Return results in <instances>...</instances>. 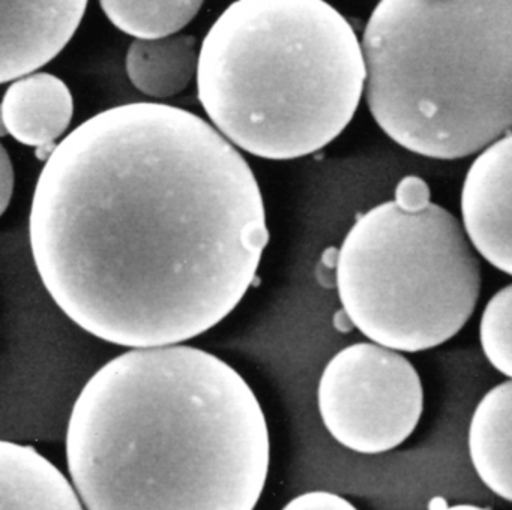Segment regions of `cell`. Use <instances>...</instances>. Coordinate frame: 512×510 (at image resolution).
Instances as JSON below:
<instances>
[{
  "label": "cell",
  "instance_id": "obj_2",
  "mask_svg": "<svg viewBox=\"0 0 512 510\" xmlns=\"http://www.w3.org/2000/svg\"><path fill=\"white\" fill-rule=\"evenodd\" d=\"M271 461L262 405L220 357L136 348L83 387L67 462L88 510H254Z\"/></svg>",
  "mask_w": 512,
  "mask_h": 510
},
{
  "label": "cell",
  "instance_id": "obj_7",
  "mask_svg": "<svg viewBox=\"0 0 512 510\" xmlns=\"http://www.w3.org/2000/svg\"><path fill=\"white\" fill-rule=\"evenodd\" d=\"M464 231L473 248L512 276V134L479 153L461 189Z\"/></svg>",
  "mask_w": 512,
  "mask_h": 510
},
{
  "label": "cell",
  "instance_id": "obj_12",
  "mask_svg": "<svg viewBox=\"0 0 512 510\" xmlns=\"http://www.w3.org/2000/svg\"><path fill=\"white\" fill-rule=\"evenodd\" d=\"M200 50L193 35L157 41H134L128 48L127 74L133 86L151 98L166 99L184 92L197 78Z\"/></svg>",
  "mask_w": 512,
  "mask_h": 510
},
{
  "label": "cell",
  "instance_id": "obj_10",
  "mask_svg": "<svg viewBox=\"0 0 512 510\" xmlns=\"http://www.w3.org/2000/svg\"><path fill=\"white\" fill-rule=\"evenodd\" d=\"M2 510H85L55 464L28 444L0 443Z\"/></svg>",
  "mask_w": 512,
  "mask_h": 510
},
{
  "label": "cell",
  "instance_id": "obj_13",
  "mask_svg": "<svg viewBox=\"0 0 512 510\" xmlns=\"http://www.w3.org/2000/svg\"><path fill=\"white\" fill-rule=\"evenodd\" d=\"M107 18L128 35L140 41H157L178 35L194 20L203 2H113L100 3Z\"/></svg>",
  "mask_w": 512,
  "mask_h": 510
},
{
  "label": "cell",
  "instance_id": "obj_8",
  "mask_svg": "<svg viewBox=\"0 0 512 510\" xmlns=\"http://www.w3.org/2000/svg\"><path fill=\"white\" fill-rule=\"evenodd\" d=\"M88 2H0V83L17 81L55 59L82 23Z\"/></svg>",
  "mask_w": 512,
  "mask_h": 510
},
{
  "label": "cell",
  "instance_id": "obj_11",
  "mask_svg": "<svg viewBox=\"0 0 512 510\" xmlns=\"http://www.w3.org/2000/svg\"><path fill=\"white\" fill-rule=\"evenodd\" d=\"M467 447L481 482L512 503V380L482 396L470 417Z\"/></svg>",
  "mask_w": 512,
  "mask_h": 510
},
{
  "label": "cell",
  "instance_id": "obj_16",
  "mask_svg": "<svg viewBox=\"0 0 512 510\" xmlns=\"http://www.w3.org/2000/svg\"><path fill=\"white\" fill-rule=\"evenodd\" d=\"M394 201L401 209L409 210V212L425 209L431 203L430 188L421 177H404L395 189Z\"/></svg>",
  "mask_w": 512,
  "mask_h": 510
},
{
  "label": "cell",
  "instance_id": "obj_1",
  "mask_svg": "<svg viewBox=\"0 0 512 510\" xmlns=\"http://www.w3.org/2000/svg\"><path fill=\"white\" fill-rule=\"evenodd\" d=\"M29 239L61 311L136 350L221 323L253 284L269 231L256 176L226 137L190 111L133 102L53 149Z\"/></svg>",
  "mask_w": 512,
  "mask_h": 510
},
{
  "label": "cell",
  "instance_id": "obj_5",
  "mask_svg": "<svg viewBox=\"0 0 512 510\" xmlns=\"http://www.w3.org/2000/svg\"><path fill=\"white\" fill-rule=\"evenodd\" d=\"M347 320L403 353L439 347L472 317L481 266L466 231L439 204L409 212L386 201L356 218L335 264Z\"/></svg>",
  "mask_w": 512,
  "mask_h": 510
},
{
  "label": "cell",
  "instance_id": "obj_3",
  "mask_svg": "<svg viewBox=\"0 0 512 510\" xmlns=\"http://www.w3.org/2000/svg\"><path fill=\"white\" fill-rule=\"evenodd\" d=\"M364 51L322 0H239L200 47L197 92L218 132L259 158L328 146L358 110Z\"/></svg>",
  "mask_w": 512,
  "mask_h": 510
},
{
  "label": "cell",
  "instance_id": "obj_17",
  "mask_svg": "<svg viewBox=\"0 0 512 510\" xmlns=\"http://www.w3.org/2000/svg\"><path fill=\"white\" fill-rule=\"evenodd\" d=\"M0 198H2V213L7 210L10 204L14 188V170L5 147H2V167H0Z\"/></svg>",
  "mask_w": 512,
  "mask_h": 510
},
{
  "label": "cell",
  "instance_id": "obj_4",
  "mask_svg": "<svg viewBox=\"0 0 512 510\" xmlns=\"http://www.w3.org/2000/svg\"><path fill=\"white\" fill-rule=\"evenodd\" d=\"M362 51L371 114L409 152L452 161L512 131V0H382Z\"/></svg>",
  "mask_w": 512,
  "mask_h": 510
},
{
  "label": "cell",
  "instance_id": "obj_18",
  "mask_svg": "<svg viewBox=\"0 0 512 510\" xmlns=\"http://www.w3.org/2000/svg\"><path fill=\"white\" fill-rule=\"evenodd\" d=\"M430 510H490L485 507L475 506V504H451L449 506L443 498H434L430 504Z\"/></svg>",
  "mask_w": 512,
  "mask_h": 510
},
{
  "label": "cell",
  "instance_id": "obj_14",
  "mask_svg": "<svg viewBox=\"0 0 512 510\" xmlns=\"http://www.w3.org/2000/svg\"><path fill=\"white\" fill-rule=\"evenodd\" d=\"M479 341L490 365L512 380V284L488 300L479 323Z\"/></svg>",
  "mask_w": 512,
  "mask_h": 510
},
{
  "label": "cell",
  "instance_id": "obj_6",
  "mask_svg": "<svg viewBox=\"0 0 512 510\" xmlns=\"http://www.w3.org/2000/svg\"><path fill=\"white\" fill-rule=\"evenodd\" d=\"M320 417L346 449L389 452L418 426L424 389L415 366L398 351L358 342L338 351L317 387Z\"/></svg>",
  "mask_w": 512,
  "mask_h": 510
},
{
  "label": "cell",
  "instance_id": "obj_15",
  "mask_svg": "<svg viewBox=\"0 0 512 510\" xmlns=\"http://www.w3.org/2000/svg\"><path fill=\"white\" fill-rule=\"evenodd\" d=\"M281 510H358L349 500L329 491H310L290 500Z\"/></svg>",
  "mask_w": 512,
  "mask_h": 510
},
{
  "label": "cell",
  "instance_id": "obj_9",
  "mask_svg": "<svg viewBox=\"0 0 512 510\" xmlns=\"http://www.w3.org/2000/svg\"><path fill=\"white\" fill-rule=\"evenodd\" d=\"M74 101L67 84L52 74H34L14 81L2 101V125L26 146L55 143L70 126Z\"/></svg>",
  "mask_w": 512,
  "mask_h": 510
}]
</instances>
